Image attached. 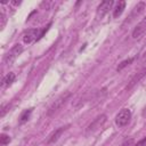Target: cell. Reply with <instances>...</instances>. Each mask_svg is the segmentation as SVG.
<instances>
[{
    "label": "cell",
    "instance_id": "2",
    "mask_svg": "<svg viewBox=\"0 0 146 146\" xmlns=\"http://www.w3.org/2000/svg\"><path fill=\"white\" fill-rule=\"evenodd\" d=\"M130 119H131V112H130V110H128V108H122V110L117 113V115H116V117H115V123H116V125H119V127H124V125H127V124L129 123Z\"/></svg>",
    "mask_w": 146,
    "mask_h": 146
},
{
    "label": "cell",
    "instance_id": "13",
    "mask_svg": "<svg viewBox=\"0 0 146 146\" xmlns=\"http://www.w3.org/2000/svg\"><path fill=\"white\" fill-rule=\"evenodd\" d=\"M133 59H135V58H133V57H131V58H128V59L122 60V62L119 64V66L116 67V71H117V72H121V71H122L124 67H127L128 65H130V64L133 62Z\"/></svg>",
    "mask_w": 146,
    "mask_h": 146
},
{
    "label": "cell",
    "instance_id": "5",
    "mask_svg": "<svg viewBox=\"0 0 146 146\" xmlns=\"http://www.w3.org/2000/svg\"><path fill=\"white\" fill-rule=\"evenodd\" d=\"M22 51H23V47H22L21 44H15V46L7 52V55L5 56V62H6L7 64H11V63L21 55Z\"/></svg>",
    "mask_w": 146,
    "mask_h": 146
},
{
    "label": "cell",
    "instance_id": "20",
    "mask_svg": "<svg viewBox=\"0 0 146 146\" xmlns=\"http://www.w3.org/2000/svg\"><path fill=\"white\" fill-rule=\"evenodd\" d=\"M143 116H146V107H145L144 111H143Z\"/></svg>",
    "mask_w": 146,
    "mask_h": 146
},
{
    "label": "cell",
    "instance_id": "1",
    "mask_svg": "<svg viewBox=\"0 0 146 146\" xmlns=\"http://www.w3.org/2000/svg\"><path fill=\"white\" fill-rule=\"evenodd\" d=\"M106 115L105 114H102V115H99V116H97L88 127H87V130H86V135L88 136V135H91V133H94V132H96L97 130H99L103 125H104V123L106 122Z\"/></svg>",
    "mask_w": 146,
    "mask_h": 146
},
{
    "label": "cell",
    "instance_id": "18",
    "mask_svg": "<svg viewBox=\"0 0 146 146\" xmlns=\"http://www.w3.org/2000/svg\"><path fill=\"white\" fill-rule=\"evenodd\" d=\"M140 62H141V63H144V62H146V51H145V52H144V54L141 55V58H140Z\"/></svg>",
    "mask_w": 146,
    "mask_h": 146
},
{
    "label": "cell",
    "instance_id": "12",
    "mask_svg": "<svg viewBox=\"0 0 146 146\" xmlns=\"http://www.w3.org/2000/svg\"><path fill=\"white\" fill-rule=\"evenodd\" d=\"M15 74L14 73H8L5 78H3V80H2V83H1V87L2 88H6V87H9L10 84H13V82L15 81Z\"/></svg>",
    "mask_w": 146,
    "mask_h": 146
},
{
    "label": "cell",
    "instance_id": "11",
    "mask_svg": "<svg viewBox=\"0 0 146 146\" xmlns=\"http://www.w3.org/2000/svg\"><path fill=\"white\" fill-rule=\"evenodd\" d=\"M124 8H125V1H119L116 5H115V7H114V9H113V17L114 18H117L122 13H123V10H124Z\"/></svg>",
    "mask_w": 146,
    "mask_h": 146
},
{
    "label": "cell",
    "instance_id": "10",
    "mask_svg": "<svg viewBox=\"0 0 146 146\" xmlns=\"http://www.w3.org/2000/svg\"><path fill=\"white\" fill-rule=\"evenodd\" d=\"M66 129H67V125H66V127H60V128L56 129V130H55V131L49 136V138H48V140H47V144H51V143L57 141V140H58V138L62 136V133H63Z\"/></svg>",
    "mask_w": 146,
    "mask_h": 146
},
{
    "label": "cell",
    "instance_id": "4",
    "mask_svg": "<svg viewBox=\"0 0 146 146\" xmlns=\"http://www.w3.org/2000/svg\"><path fill=\"white\" fill-rule=\"evenodd\" d=\"M113 5H114V2L112 0H107V1L100 2V5L97 7V10H96V18L97 19H102L110 11V9H112Z\"/></svg>",
    "mask_w": 146,
    "mask_h": 146
},
{
    "label": "cell",
    "instance_id": "3",
    "mask_svg": "<svg viewBox=\"0 0 146 146\" xmlns=\"http://www.w3.org/2000/svg\"><path fill=\"white\" fill-rule=\"evenodd\" d=\"M70 97H71V92H65V94H64V95H62L59 98H57V99L52 103V105L49 107L48 114H49V115H51L52 113H55V112H57L59 108H62V107H63V105H65L66 100H67Z\"/></svg>",
    "mask_w": 146,
    "mask_h": 146
},
{
    "label": "cell",
    "instance_id": "6",
    "mask_svg": "<svg viewBox=\"0 0 146 146\" xmlns=\"http://www.w3.org/2000/svg\"><path fill=\"white\" fill-rule=\"evenodd\" d=\"M24 43H31L38 39H40V34H39V29H29L23 33L22 36Z\"/></svg>",
    "mask_w": 146,
    "mask_h": 146
},
{
    "label": "cell",
    "instance_id": "14",
    "mask_svg": "<svg viewBox=\"0 0 146 146\" xmlns=\"http://www.w3.org/2000/svg\"><path fill=\"white\" fill-rule=\"evenodd\" d=\"M31 113H32V110H26V111H24V112L22 113L21 117H19V123H24V122H26V121L29 120Z\"/></svg>",
    "mask_w": 146,
    "mask_h": 146
},
{
    "label": "cell",
    "instance_id": "17",
    "mask_svg": "<svg viewBox=\"0 0 146 146\" xmlns=\"http://www.w3.org/2000/svg\"><path fill=\"white\" fill-rule=\"evenodd\" d=\"M0 21H1V23H0V27L3 29V26H5V24H6V15H5L3 11H1V14H0Z\"/></svg>",
    "mask_w": 146,
    "mask_h": 146
},
{
    "label": "cell",
    "instance_id": "8",
    "mask_svg": "<svg viewBox=\"0 0 146 146\" xmlns=\"http://www.w3.org/2000/svg\"><path fill=\"white\" fill-rule=\"evenodd\" d=\"M146 32V16L137 24V26L133 29L132 31V38L133 39H137L139 36H141L144 33Z\"/></svg>",
    "mask_w": 146,
    "mask_h": 146
},
{
    "label": "cell",
    "instance_id": "16",
    "mask_svg": "<svg viewBox=\"0 0 146 146\" xmlns=\"http://www.w3.org/2000/svg\"><path fill=\"white\" fill-rule=\"evenodd\" d=\"M121 146H136V143H135V140H133L132 138H130V139L124 140V141L121 144Z\"/></svg>",
    "mask_w": 146,
    "mask_h": 146
},
{
    "label": "cell",
    "instance_id": "15",
    "mask_svg": "<svg viewBox=\"0 0 146 146\" xmlns=\"http://www.w3.org/2000/svg\"><path fill=\"white\" fill-rule=\"evenodd\" d=\"M10 141V137L9 136H7V135H5V133H2L1 136H0V144L3 146V145H6V144H8Z\"/></svg>",
    "mask_w": 146,
    "mask_h": 146
},
{
    "label": "cell",
    "instance_id": "9",
    "mask_svg": "<svg viewBox=\"0 0 146 146\" xmlns=\"http://www.w3.org/2000/svg\"><path fill=\"white\" fill-rule=\"evenodd\" d=\"M146 75V67H144V68H141L139 72H137L132 78H131V80H130V82H129V84L127 86V89L129 90V89H131L133 86H136L144 76Z\"/></svg>",
    "mask_w": 146,
    "mask_h": 146
},
{
    "label": "cell",
    "instance_id": "7",
    "mask_svg": "<svg viewBox=\"0 0 146 146\" xmlns=\"http://www.w3.org/2000/svg\"><path fill=\"white\" fill-rule=\"evenodd\" d=\"M145 7H146V3L144 2V1H140V2H138L135 7H133V9L131 10V13H130V15H129V18L124 22V23H130L131 21H133L135 18H137V16H139L143 11H144V9H145Z\"/></svg>",
    "mask_w": 146,
    "mask_h": 146
},
{
    "label": "cell",
    "instance_id": "19",
    "mask_svg": "<svg viewBox=\"0 0 146 146\" xmlns=\"http://www.w3.org/2000/svg\"><path fill=\"white\" fill-rule=\"evenodd\" d=\"M140 143H141V146H146V137H145Z\"/></svg>",
    "mask_w": 146,
    "mask_h": 146
}]
</instances>
